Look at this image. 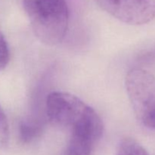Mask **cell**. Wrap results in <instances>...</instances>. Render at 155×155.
Instances as JSON below:
<instances>
[{
    "instance_id": "1",
    "label": "cell",
    "mask_w": 155,
    "mask_h": 155,
    "mask_svg": "<svg viewBox=\"0 0 155 155\" xmlns=\"http://www.w3.org/2000/svg\"><path fill=\"white\" fill-rule=\"evenodd\" d=\"M24 8L33 33L47 45L62 42L69 23L66 0H23Z\"/></svg>"
},
{
    "instance_id": "2",
    "label": "cell",
    "mask_w": 155,
    "mask_h": 155,
    "mask_svg": "<svg viewBox=\"0 0 155 155\" xmlns=\"http://www.w3.org/2000/svg\"><path fill=\"white\" fill-rule=\"evenodd\" d=\"M92 108L76 95L64 92H53L47 97L46 115L51 125L70 130Z\"/></svg>"
},
{
    "instance_id": "3",
    "label": "cell",
    "mask_w": 155,
    "mask_h": 155,
    "mask_svg": "<svg viewBox=\"0 0 155 155\" xmlns=\"http://www.w3.org/2000/svg\"><path fill=\"white\" fill-rule=\"evenodd\" d=\"M95 1L104 12L130 25H143L155 18V0Z\"/></svg>"
},
{
    "instance_id": "4",
    "label": "cell",
    "mask_w": 155,
    "mask_h": 155,
    "mask_svg": "<svg viewBox=\"0 0 155 155\" xmlns=\"http://www.w3.org/2000/svg\"><path fill=\"white\" fill-rule=\"evenodd\" d=\"M103 134L91 130H77L70 133L65 155H92Z\"/></svg>"
},
{
    "instance_id": "5",
    "label": "cell",
    "mask_w": 155,
    "mask_h": 155,
    "mask_svg": "<svg viewBox=\"0 0 155 155\" xmlns=\"http://www.w3.org/2000/svg\"><path fill=\"white\" fill-rule=\"evenodd\" d=\"M42 133V125L35 120H24L20 123L19 137L24 143H30L39 136Z\"/></svg>"
},
{
    "instance_id": "6",
    "label": "cell",
    "mask_w": 155,
    "mask_h": 155,
    "mask_svg": "<svg viewBox=\"0 0 155 155\" xmlns=\"http://www.w3.org/2000/svg\"><path fill=\"white\" fill-rule=\"evenodd\" d=\"M116 155H149L146 150L135 139L126 137L121 139L117 147Z\"/></svg>"
},
{
    "instance_id": "7",
    "label": "cell",
    "mask_w": 155,
    "mask_h": 155,
    "mask_svg": "<svg viewBox=\"0 0 155 155\" xmlns=\"http://www.w3.org/2000/svg\"><path fill=\"white\" fill-rule=\"evenodd\" d=\"M9 140V127L7 117L0 106V148L5 147Z\"/></svg>"
},
{
    "instance_id": "8",
    "label": "cell",
    "mask_w": 155,
    "mask_h": 155,
    "mask_svg": "<svg viewBox=\"0 0 155 155\" xmlns=\"http://www.w3.org/2000/svg\"><path fill=\"white\" fill-rule=\"evenodd\" d=\"M9 61V49L7 42L0 30V71H2L7 66Z\"/></svg>"
},
{
    "instance_id": "9",
    "label": "cell",
    "mask_w": 155,
    "mask_h": 155,
    "mask_svg": "<svg viewBox=\"0 0 155 155\" xmlns=\"http://www.w3.org/2000/svg\"><path fill=\"white\" fill-rule=\"evenodd\" d=\"M142 124L145 127H148V128L155 130V110L144 121Z\"/></svg>"
}]
</instances>
